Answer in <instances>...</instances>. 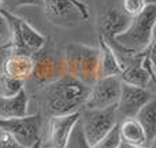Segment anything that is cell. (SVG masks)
Returning a JSON list of instances; mask_svg holds the SVG:
<instances>
[{"mask_svg":"<svg viewBox=\"0 0 156 148\" xmlns=\"http://www.w3.org/2000/svg\"><path fill=\"white\" fill-rule=\"evenodd\" d=\"M119 133L123 144L134 147H148L145 132L136 118L122 119L119 124Z\"/></svg>","mask_w":156,"mask_h":148,"instance_id":"2e32d148","label":"cell"},{"mask_svg":"<svg viewBox=\"0 0 156 148\" xmlns=\"http://www.w3.org/2000/svg\"><path fill=\"white\" fill-rule=\"evenodd\" d=\"M65 74L67 73H66L63 56L56 58L47 55V56L40 58L38 60H34V69H33L32 77H34L37 82L48 85Z\"/></svg>","mask_w":156,"mask_h":148,"instance_id":"8fae6325","label":"cell"},{"mask_svg":"<svg viewBox=\"0 0 156 148\" xmlns=\"http://www.w3.org/2000/svg\"><path fill=\"white\" fill-rule=\"evenodd\" d=\"M34 59L27 55H10L2 63V74L14 80L26 81L32 77Z\"/></svg>","mask_w":156,"mask_h":148,"instance_id":"4fadbf2b","label":"cell"},{"mask_svg":"<svg viewBox=\"0 0 156 148\" xmlns=\"http://www.w3.org/2000/svg\"><path fill=\"white\" fill-rule=\"evenodd\" d=\"M147 4H155V0H145Z\"/></svg>","mask_w":156,"mask_h":148,"instance_id":"4316f807","label":"cell"},{"mask_svg":"<svg viewBox=\"0 0 156 148\" xmlns=\"http://www.w3.org/2000/svg\"><path fill=\"white\" fill-rule=\"evenodd\" d=\"M27 106H29V97L25 88L15 96H0V118H16L27 115Z\"/></svg>","mask_w":156,"mask_h":148,"instance_id":"9a60e30c","label":"cell"},{"mask_svg":"<svg viewBox=\"0 0 156 148\" xmlns=\"http://www.w3.org/2000/svg\"><path fill=\"white\" fill-rule=\"evenodd\" d=\"M90 86L70 74H65L45 86V107L51 115L78 113L89 96Z\"/></svg>","mask_w":156,"mask_h":148,"instance_id":"6da1fadb","label":"cell"},{"mask_svg":"<svg viewBox=\"0 0 156 148\" xmlns=\"http://www.w3.org/2000/svg\"><path fill=\"white\" fill-rule=\"evenodd\" d=\"M0 148H23L21 144H18L8 133H0Z\"/></svg>","mask_w":156,"mask_h":148,"instance_id":"603a6c76","label":"cell"},{"mask_svg":"<svg viewBox=\"0 0 156 148\" xmlns=\"http://www.w3.org/2000/svg\"><path fill=\"white\" fill-rule=\"evenodd\" d=\"M25 5H37V7H43V0H3V5L5 10L11 11L19 7H25Z\"/></svg>","mask_w":156,"mask_h":148,"instance_id":"7402d4cb","label":"cell"},{"mask_svg":"<svg viewBox=\"0 0 156 148\" xmlns=\"http://www.w3.org/2000/svg\"><path fill=\"white\" fill-rule=\"evenodd\" d=\"M81 148H89V147L85 144V141H83V139H82V147H81Z\"/></svg>","mask_w":156,"mask_h":148,"instance_id":"83f0119b","label":"cell"},{"mask_svg":"<svg viewBox=\"0 0 156 148\" xmlns=\"http://www.w3.org/2000/svg\"><path fill=\"white\" fill-rule=\"evenodd\" d=\"M121 78L119 77H101L90 86L89 96L85 103V110L107 108L116 106L121 95Z\"/></svg>","mask_w":156,"mask_h":148,"instance_id":"ba28073f","label":"cell"},{"mask_svg":"<svg viewBox=\"0 0 156 148\" xmlns=\"http://www.w3.org/2000/svg\"><path fill=\"white\" fill-rule=\"evenodd\" d=\"M66 73L92 86L100 78V49L82 44H70L63 49Z\"/></svg>","mask_w":156,"mask_h":148,"instance_id":"277c9868","label":"cell"},{"mask_svg":"<svg viewBox=\"0 0 156 148\" xmlns=\"http://www.w3.org/2000/svg\"><path fill=\"white\" fill-rule=\"evenodd\" d=\"M134 118L137 119L138 124L141 125V128L145 132L148 144L152 143L156 137V100H155V97L140 108V111L136 114Z\"/></svg>","mask_w":156,"mask_h":148,"instance_id":"ac0fdd59","label":"cell"},{"mask_svg":"<svg viewBox=\"0 0 156 148\" xmlns=\"http://www.w3.org/2000/svg\"><path fill=\"white\" fill-rule=\"evenodd\" d=\"M43 118L40 114L16 117V118H0V130L5 132L23 148L32 147L40 139Z\"/></svg>","mask_w":156,"mask_h":148,"instance_id":"8992f818","label":"cell"},{"mask_svg":"<svg viewBox=\"0 0 156 148\" xmlns=\"http://www.w3.org/2000/svg\"><path fill=\"white\" fill-rule=\"evenodd\" d=\"M121 148H148V147H134V146H127V144H123V143H122Z\"/></svg>","mask_w":156,"mask_h":148,"instance_id":"484cf974","label":"cell"},{"mask_svg":"<svg viewBox=\"0 0 156 148\" xmlns=\"http://www.w3.org/2000/svg\"><path fill=\"white\" fill-rule=\"evenodd\" d=\"M100 43V78L101 77H119L123 70V63L118 58V54L99 36Z\"/></svg>","mask_w":156,"mask_h":148,"instance_id":"5bb4252c","label":"cell"},{"mask_svg":"<svg viewBox=\"0 0 156 148\" xmlns=\"http://www.w3.org/2000/svg\"><path fill=\"white\" fill-rule=\"evenodd\" d=\"M0 13L8 25L7 48L10 55H27L33 58L44 48L47 38L29 22L15 15L12 11L5 10L4 7H0Z\"/></svg>","mask_w":156,"mask_h":148,"instance_id":"3957f363","label":"cell"},{"mask_svg":"<svg viewBox=\"0 0 156 148\" xmlns=\"http://www.w3.org/2000/svg\"><path fill=\"white\" fill-rule=\"evenodd\" d=\"M81 119V113H71L66 115H51L48 121L49 144L52 148H67L71 135Z\"/></svg>","mask_w":156,"mask_h":148,"instance_id":"30bf717a","label":"cell"},{"mask_svg":"<svg viewBox=\"0 0 156 148\" xmlns=\"http://www.w3.org/2000/svg\"><path fill=\"white\" fill-rule=\"evenodd\" d=\"M0 36H8V25L2 13H0Z\"/></svg>","mask_w":156,"mask_h":148,"instance_id":"cb8c5ba5","label":"cell"},{"mask_svg":"<svg viewBox=\"0 0 156 148\" xmlns=\"http://www.w3.org/2000/svg\"><path fill=\"white\" fill-rule=\"evenodd\" d=\"M141 54H143V52H141ZM141 54L137 55L138 59L136 63L125 66L121 75H119V78H121L123 82L130 84V85L141 86V88H148L149 85H154L155 81L151 78V75L147 73L145 69L141 66V63H140Z\"/></svg>","mask_w":156,"mask_h":148,"instance_id":"e0dca14e","label":"cell"},{"mask_svg":"<svg viewBox=\"0 0 156 148\" xmlns=\"http://www.w3.org/2000/svg\"><path fill=\"white\" fill-rule=\"evenodd\" d=\"M118 124L116 106L96 110H85L82 118V137L85 144L92 148L105 133Z\"/></svg>","mask_w":156,"mask_h":148,"instance_id":"5b68a950","label":"cell"},{"mask_svg":"<svg viewBox=\"0 0 156 148\" xmlns=\"http://www.w3.org/2000/svg\"><path fill=\"white\" fill-rule=\"evenodd\" d=\"M2 63H3V60H2V56H0V69H2Z\"/></svg>","mask_w":156,"mask_h":148,"instance_id":"f1b7e54d","label":"cell"},{"mask_svg":"<svg viewBox=\"0 0 156 148\" xmlns=\"http://www.w3.org/2000/svg\"><path fill=\"white\" fill-rule=\"evenodd\" d=\"M154 97V92H151L148 88L130 85V84L122 81L121 95H119V100L116 103V117L122 119L134 118L136 114L140 111V108Z\"/></svg>","mask_w":156,"mask_h":148,"instance_id":"9c48e42d","label":"cell"},{"mask_svg":"<svg viewBox=\"0 0 156 148\" xmlns=\"http://www.w3.org/2000/svg\"><path fill=\"white\" fill-rule=\"evenodd\" d=\"M0 133H2V130H0Z\"/></svg>","mask_w":156,"mask_h":148,"instance_id":"4dcf8cb0","label":"cell"},{"mask_svg":"<svg viewBox=\"0 0 156 148\" xmlns=\"http://www.w3.org/2000/svg\"><path fill=\"white\" fill-rule=\"evenodd\" d=\"M41 146H43V141H41V139H38V140L36 141L32 147H29V148H41Z\"/></svg>","mask_w":156,"mask_h":148,"instance_id":"d4e9b609","label":"cell"},{"mask_svg":"<svg viewBox=\"0 0 156 148\" xmlns=\"http://www.w3.org/2000/svg\"><path fill=\"white\" fill-rule=\"evenodd\" d=\"M155 26L156 5L147 4L143 13L130 18L127 27L115 37L111 48L126 56H136L154 43Z\"/></svg>","mask_w":156,"mask_h":148,"instance_id":"7a4b0ae2","label":"cell"},{"mask_svg":"<svg viewBox=\"0 0 156 148\" xmlns=\"http://www.w3.org/2000/svg\"><path fill=\"white\" fill-rule=\"evenodd\" d=\"M129 22L130 18L126 14H122L116 10L105 11L99 19V36L111 47L115 37L126 29Z\"/></svg>","mask_w":156,"mask_h":148,"instance_id":"7c38bea8","label":"cell"},{"mask_svg":"<svg viewBox=\"0 0 156 148\" xmlns=\"http://www.w3.org/2000/svg\"><path fill=\"white\" fill-rule=\"evenodd\" d=\"M2 5H3V0H0V7H2Z\"/></svg>","mask_w":156,"mask_h":148,"instance_id":"f546056e","label":"cell"},{"mask_svg":"<svg viewBox=\"0 0 156 148\" xmlns=\"http://www.w3.org/2000/svg\"><path fill=\"white\" fill-rule=\"evenodd\" d=\"M147 5L145 0H123L122 2V7H123V13L126 14L129 18L137 16L144 11Z\"/></svg>","mask_w":156,"mask_h":148,"instance_id":"44dd1931","label":"cell"},{"mask_svg":"<svg viewBox=\"0 0 156 148\" xmlns=\"http://www.w3.org/2000/svg\"><path fill=\"white\" fill-rule=\"evenodd\" d=\"M121 146H122V139H121V133H119V122H118L92 148H121Z\"/></svg>","mask_w":156,"mask_h":148,"instance_id":"ffe728a7","label":"cell"},{"mask_svg":"<svg viewBox=\"0 0 156 148\" xmlns=\"http://www.w3.org/2000/svg\"><path fill=\"white\" fill-rule=\"evenodd\" d=\"M23 89V81L14 80L4 74H0V96L11 97Z\"/></svg>","mask_w":156,"mask_h":148,"instance_id":"d6986e66","label":"cell"},{"mask_svg":"<svg viewBox=\"0 0 156 148\" xmlns=\"http://www.w3.org/2000/svg\"><path fill=\"white\" fill-rule=\"evenodd\" d=\"M49 21L60 26H71L81 21H88L89 11L81 0H43Z\"/></svg>","mask_w":156,"mask_h":148,"instance_id":"52a82bcc","label":"cell"}]
</instances>
